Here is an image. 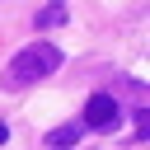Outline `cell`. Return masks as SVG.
<instances>
[{
    "instance_id": "1",
    "label": "cell",
    "mask_w": 150,
    "mask_h": 150,
    "mask_svg": "<svg viewBox=\"0 0 150 150\" xmlns=\"http://www.w3.org/2000/svg\"><path fill=\"white\" fill-rule=\"evenodd\" d=\"M56 66H61V52H56L52 42H33V47H23V52L9 61L5 84H9V89H23V84H33V80H47Z\"/></svg>"
},
{
    "instance_id": "2",
    "label": "cell",
    "mask_w": 150,
    "mask_h": 150,
    "mask_svg": "<svg viewBox=\"0 0 150 150\" xmlns=\"http://www.w3.org/2000/svg\"><path fill=\"white\" fill-rule=\"evenodd\" d=\"M117 122H122L117 98H112V94H89V103H84V127L108 131V127H117Z\"/></svg>"
},
{
    "instance_id": "3",
    "label": "cell",
    "mask_w": 150,
    "mask_h": 150,
    "mask_svg": "<svg viewBox=\"0 0 150 150\" xmlns=\"http://www.w3.org/2000/svg\"><path fill=\"white\" fill-rule=\"evenodd\" d=\"M80 136H84V122H66V127L47 131V150H70V145H80Z\"/></svg>"
},
{
    "instance_id": "4",
    "label": "cell",
    "mask_w": 150,
    "mask_h": 150,
    "mask_svg": "<svg viewBox=\"0 0 150 150\" xmlns=\"http://www.w3.org/2000/svg\"><path fill=\"white\" fill-rule=\"evenodd\" d=\"M61 19H66V5H61V0H56V5H47V9H42V14H38V28H56V23H61Z\"/></svg>"
},
{
    "instance_id": "5",
    "label": "cell",
    "mask_w": 150,
    "mask_h": 150,
    "mask_svg": "<svg viewBox=\"0 0 150 150\" xmlns=\"http://www.w3.org/2000/svg\"><path fill=\"white\" fill-rule=\"evenodd\" d=\"M5 141H9V127H5V122H0V145H5Z\"/></svg>"
}]
</instances>
